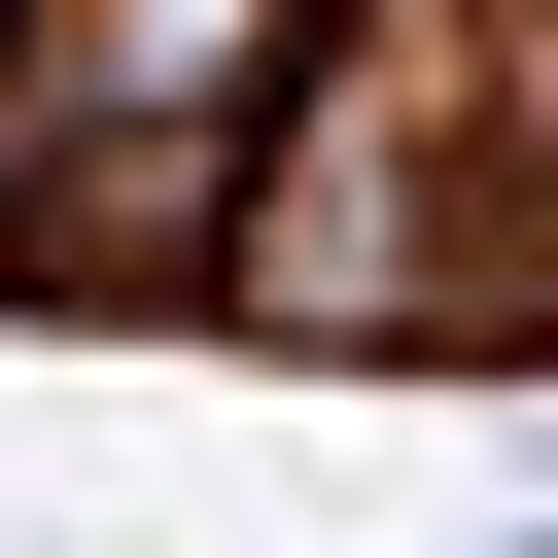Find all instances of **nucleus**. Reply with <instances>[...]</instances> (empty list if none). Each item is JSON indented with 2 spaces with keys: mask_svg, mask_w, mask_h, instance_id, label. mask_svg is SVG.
Segmentation results:
<instances>
[{
  "mask_svg": "<svg viewBox=\"0 0 558 558\" xmlns=\"http://www.w3.org/2000/svg\"><path fill=\"white\" fill-rule=\"evenodd\" d=\"M488 558H558V523H488Z\"/></svg>",
  "mask_w": 558,
  "mask_h": 558,
  "instance_id": "1",
  "label": "nucleus"
}]
</instances>
